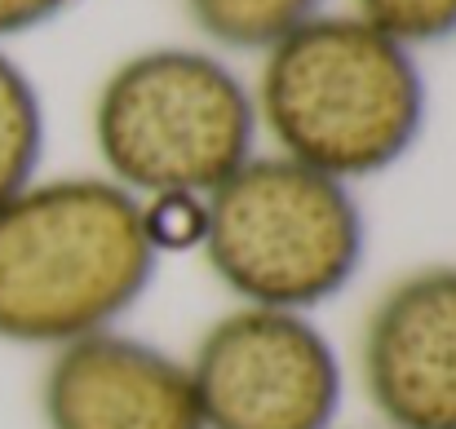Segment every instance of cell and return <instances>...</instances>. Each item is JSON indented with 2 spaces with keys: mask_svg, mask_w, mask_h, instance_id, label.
<instances>
[{
  "mask_svg": "<svg viewBox=\"0 0 456 429\" xmlns=\"http://www.w3.org/2000/svg\"><path fill=\"white\" fill-rule=\"evenodd\" d=\"M257 134L253 89L208 49H142L94 98L102 177L138 199L213 195L257 155Z\"/></svg>",
  "mask_w": 456,
  "mask_h": 429,
  "instance_id": "cell-4",
  "label": "cell"
},
{
  "mask_svg": "<svg viewBox=\"0 0 456 429\" xmlns=\"http://www.w3.org/2000/svg\"><path fill=\"white\" fill-rule=\"evenodd\" d=\"M354 13L412 53L456 40V0H354Z\"/></svg>",
  "mask_w": 456,
  "mask_h": 429,
  "instance_id": "cell-10",
  "label": "cell"
},
{
  "mask_svg": "<svg viewBox=\"0 0 456 429\" xmlns=\"http://www.w3.org/2000/svg\"><path fill=\"white\" fill-rule=\"evenodd\" d=\"M359 381L386 429H456V262L408 271L372 301Z\"/></svg>",
  "mask_w": 456,
  "mask_h": 429,
  "instance_id": "cell-6",
  "label": "cell"
},
{
  "mask_svg": "<svg viewBox=\"0 0 456 429\" xmlns=\"http://www.w3.org/2000/svg\"><path fill=\"white\" fill-rule=\"evenodd\" d=\"M40 421L45 429H204L186 359L125 328L49 354Z\"/></svg>",
  "mask_w": 456,
  "mask_h": 429,
  "instance_id": "cell-7",
  "label": "cell"
},
{
  "mask_svg": "<svg viewBox=\"0 0 456 429\" xmlns=\"http://www.w3.org/2000/svg\"><path fill=\"white\" fill-rule=\"evenodd\" d=\"M200 253L240 305L310 314L354 284L368 217L354 186L271 150L204 195Z\"/></svg>",
  "mask_w": 456,
  "mask_h": 429,
  "instance_id": "cell-3",
  "label": "cell"
},
{
  "mask_svg": "<svg viewBox=\"0 0 456 429\" xmlns=\"http://www.w3.org/2000/svg\"><path fill=\"white\" fill-rule=\"evenodd\" d=\"M76 0H0V45L27 31L49 27L53 18H62Z\"/></svg>",
  "mask_w": 456,
  "mask_h": 429,
  "instance_id": "cell-12",
  "label": "cell"
},
{
  "mask_svg": "<svg viewBox=\"0 0 456 429\" xmlns=\"http://www.w3.org/2000/svg\"><path fill=\"white\" fill-rule=\"evenodd\" d=\"M253 102L280 155L346 186L403 164L430 111L417 53L359 13H319L271 45Z\"/></svg>",
  "mask_w": 456,
  "mask_h": 429,
  "instance_id": "cell-2",
  "label": "cell"
},
{
  "mask_svg": "<svg viewBox=\"0 0 456 429\" xmlns=\"http://www.w3.org/2000/svg\"><path fill=\"white\" fill-rule=\"evenodd\" d=\"M142 213H147V235H151L159 257L200 253L204 199H195V195H159V199H142Z\"/></svg>",
  "mask_w": 456,
  "mask_h": 429,
  "instance_id": "cell-11",
  "label": "cell"
},
{
  "mask_svg": "<svg viewBox=\"0 0 456 429\" xmlns=\"http://www.w3.org/2000/svg\"><path fill=\"white\" fill-rule=\"evenodd\" d=\"M204 429H332L346 368L332 336L297 310L235 305L186 354Z\"/></svg>",
  "mask_w": 456,
  "mask_h": 429,
  "instance_id": "cell-5",
  "label": "cell"
},
{
  "mask_svg": "<svg viewBox=\"0 0 456 429\" xmlns=\"http://www.w3.org/2000/svg\"><path fill=\"white\" fill-rule=\"evenodd\" d=\"M323 4L328 0H186V13L217 49L266 53L310 18H319Z\"/></svg>",
  "mask_w": 456,
  "mask_h": 429,
  "instance_id": "cell-8",
  "label": "cell"
},
{
  "mask_svg": "<svg viewBox=\"0 0 456 429\" xmlns=\"http://www.w3.org/2000/svg\"><path fill=\"white\" fill-rule=\"evenodd\" d=\"M45 159V102L36 80L0 45V204L40 177Z\"/></svg>",
  "mask_w": 456,
  "mask_h": 429,
  "instance_id": "cell-9",
  "label": "cell"
},
{
  "mask_svg": "<svg viewBox=\"0 0 456 429\" xmlns=\"http://www.w3.org/2000/svg\"><path fill=\"white\" fill-rule=\"evenodd\" d=\"M155 271L138 195L102 173L36 177L0 204V345L53 354L120 328Z\"/></svg>",
  "mask_w": 456,
  "mask_h": 429,
  "instance_id": "cell-1",
  "label": "cell"
}]
</instances>
